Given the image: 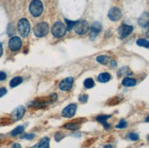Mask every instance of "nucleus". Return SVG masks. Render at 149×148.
<instances>
[{
    "label": "nucleus",
    "mask_w": 149,
    "mask_h": 148,
    "mask_svg": "<svg viewBox=\"0 0 149 148\" xmlns=\"http://www.w3.org/2000/svg\"><path fill=\"white\" fill-rule=\"evenodd\" d=\"M30 11L33 16H39L43 12V5L41 0H33L30 5Z\"/></svg>",
    "instance_id": "1"
},
{
    "label": "nucleus",
    "mask_w": 149,
    "mask_h": 148,
    "mask_svg": "<svg viewBox=\"0 0 149 148\" xmlns=\"http://www.w3.org/2000/svg\"><path fill=\"white\" fill-rule=\"evenodd\" d=\"M18 30L22 37L26 38L28 36V34L30 32V24L27 18H21L19 21Z\"/></svg>",
    "instance_id": "2"
},
{
    "label": "nucleus",
    "mask_w": 149,
    "mask_h": 148,
    "mask_svg": "<svg viewBox=\"0 0 149 148\" xmlns=\"http://www.w3.org/2000/svg\"><path fill=\"white\" fill-rule=\"evenodd\" d=\"M34 34L38 38H42L46 36L49 32V25L46 22H39L34 27Z\"/></svg>",
    "instance_id": "3"
},
{
    "label": "nucleus",
    "mask_w": 149,
    "mask_h": 148,
    "mask_svg": "<svg viewBox=\"0 0 149 148\" xmlns=\"http://www.w3.org/2000/svg\"><path fill=\"white\" fill-rule=\"evenodd\" d=\"M66 27L64 26L63 23L61 22H56V23L52 26L51 27V32H52V35L57 38H62L66 33Z\"/></svg>",
    "instance_id": "4"
},
{
    "label": "nucleus",
    "mask_w": 149,
    "mask_h": 148,
    "mask_svg": "<svg viewBox=\"0 0 149 148\" xmlns=\"http://www.w3.org/2000/svg\"><path fill=\"white\" fill-rule=\"evenodd\" d=\"M77 111V104L76 103H71L66 106L63 110H62L61 115L66 118H71L75 115Z\"/></svg>",
    "instance_id": "5"
},
{
    "label": "nucleus",
    "mask_w": 149,
    "mask_h": 148,
    "mask_svg": "<svg viewBox=\"0 0 149 148\" xmlns=\"http://www.w3.org/2000/svg\"><path fill=\"white\" fill-rule=\"evenodd\" d=\"M74 29L78 35H84L89 30V25L86 21H78V23L74 27Z\"/></svg>",
    "instance_id": "6"
},
{
    "label": "nucleus",
    "mask_w": 149,
    "mask_h": 148,
    "mask_svg": "<svg viewBox=\"0 0 149 148\" xmlns=\"http://www.w3.org/2000/svg\"><path fill=\"white\" fill-rule=\"evenodd\" d=\"M74 82V79L72 77H68L60 82L59 84V88L60 90H63V92H67V90H70L72 88V85Z\"/></svg>",
    "instance_id": "7"
},
{
    "label": "nucleus",
    "mask_w": 149,
    "mask_h": 148,
    "mask_svg": "<svg viewBox=\"0 0 149 148\" xmlns=\"http://www.w3.org/2000/svg\"><path fill=\"white\" fill-rule=\"evenodd\" d=\"M22 46V41L19 37H13L8 42V48L12 51H18Z\"/></svg>",
    "instance_id": "8"
},
{
    "label": "nucleus",
    "mask_w": 149,
    "mask_h": 148,
    "mask_svg": "<svg viewBox=\"0 0 149 148\" xmlns=\"http://www.w3.org/2000/svg\"><path fill=\"white\" fill-rule=\"evenodd\" d=\"M108 18L112 21H118L122 18V11L118 8H112L108 13Z\"/></svg>",
    "instance_id": "9"
},
{
    "label": "nucleus",
    "mask_w": 149,
    "mask_h": 148,
    "mask_svg": "<svg viewBox=\"0 0 149 148\" xmlns=\"http://www.w3.org/2000/svg\"><path fill=\"white\" fill-rule=\"evenodd\" d=\"M26 112V109L24 106H19L16 109H15L13 111V112L11 113V117L14 121H19L20 119L24 116Z\"/></svg>",
    "instance_id": "10"
},
{
    "label": "nucleus",
    "mask_w": 149,
    "mask_h": 148,
    "mask_svg": "<svg viewBox=\"0 0 149 148\" xmlns=\"http://www.w3.org/2000/svg\"><path fill=\"white\" fill-rule=\"evenodd\" d=\"M133 29H134V27L132 26H128L125 24L122 25L118 29L120 37H121V38H124L125 37H127L128 35H130V34L133 32Z\"/></svg>",
    "instance_id": "11"
},
{
    "label": "nucleus",
    "mask_w": 149,
    "mask_h": 148,
    "mask_svg": "<svg viewBox=\"0 0 149 148\" xmlns=\"http://www.w3.org/2000/svg\"><path fill=\"white\" fill-rule=\"evenodd\" d=\"M102 30V26L99 22H94L91 27V38H93L95 36H97Z\"/></svg>",
    "instance_id": "12"
},
{
    "label": "nucleus",
    "mask_w": 149,
    "mask_h": 148,
    "mask_svg": "<svg viewBox=\"0 0 149 148\" xmlns=\"http://www.w3.org/2000/svg\"><path fill=\"white\" fill-rule=\"evenodd\" d=\"M138 24L143 27H146L149 24V14L148 13L145 12L141 15V16L138 19Z\"/></svg>",
    "instance_id": "13"
},
{
    "label": "nucleus",
    "mask_w": 149,
    "mask_h": 148,
    "mask_svg": "<svg viewBox=\"0 0 149 148\" xmlns=\"http://www.w3.org/2000/svg\"><path fill=\"white\" fill-rule=\"evenodd\" d=\"M110 117H111V115H100V116L96 117V120L98 122H100L101 123L104 124V126L105 129H108V128H110V124H109L108 123H106V121Z\"/></svg>",
    "instance_id": "14"
},
{
    "label": "nucleus",
    "mask_w": 149,
    "mask_h": 148,
    "mask_svg": "<svg viewBox=\"0 0 149 148\" xmlns=\"http://www.w3.org/2000/svg\"><path fill=\"white\" fill-rule=\"evenodd\" d=\"M111 79V75L109 74L108 72H104V73H101L100 75L98 76V81L100 82H102V83H105V82H108Z\"/></svg>",
    "instance_id": "15"
},
{
    "label": "nucleus",
    "mask_w": 149,
    "mask_h": 148,
    "mask_svg": "<svg viewBox=\"0 0 149 148\" xmlns=\"http://www.w3.org/2000/svg\"><path fill=\"white\" fill-rule=\"evenodd\" d=\"M136 84V81L135 79H132V78H124L123 79V85L125 87H132V86H135Z\"/></svg>",
    "instance_id": "16"
},
{
    "label": "nucleus",
    "mask_w": 149,
    "mask_h": 148,
    "mask_svg": "<svg viewBox=\"0 0 149 148\" xmlns=\"http://www.w3.org/2000/svg\"><path fill=\"white\" fill-rule=\"evenodd\" d=\"M22 82H23V79L21 77H15L10 81L9 85H10L11 88H15L16 86H19V84H21Z\"/></svg>",
    "instance_id": "17"
},
{
    "label": "nucleus",
    "mask_w": 149,
    "mask_h": 148,
    "mask_svg": "<svg viewBox=\"0 0 149 148\" xmlns=\"http://www.w3.org/2000/svg\"><path fill=\"white\" fill-rule=\"evenodd\" d=\"M38 148H49V138L44 137L38 145Z\"/></svg>",
    "instance_id": "18"
},
{
    "label": "nucleus",
    "mask_w": 149,
    "mask_h": 148,
    "mask_svg": "<svg viewBox=\"0 0 149 148\" xmlns=\"http://www.w3.org/2000/svg\"><path fill=\"white\" fill-rule=\"evenodd\" d=\"M80 126H81V125H80V123H73V122H72V123H66V124L64 125V128H66V129H68V130H72V131H74V130L79 129Z\"/></svg>",
    "instance_id": "19"
},
{
    "label": "nucleus",
    "mask_w": 149,
    "mask_h": 148,
    "mask_svg": "<svg viewBox=\"0 0 149 148\" xmlns=\"http://www.w3.org/2000/svg\"><path fill=\"white\" fill-rule=\"evenodd\" d=\"M96 60H97V62H99V63L105 65V64L108 63L109 60H110V58H109V57H107V56H105V55H102V56L97 57Z\"/></svg>",
    "instance_id": "20"
},
{
    "label": "nucleus",
    "mask_w": 149,
    "mask_h": 148,
    "mask_svg": "<svg viewBox=\"0 0 149 148\" xmlns=\"http://www.w3.org/2000/svg\"><path fill=\"white\" fill-rule=\"evenodd\" d=\"M66 22V30L71 31L72 28L75 27V25L78 23V21H72V20H69V19H65Z\"/></svg>",
    "instance_id": "21"
},
{
    "label": "nucleus",
    "mask_w": 149,
    "mask_h": 148,
    "mask_svg": "<svg viewBox=\"0 0 149 148\" xmlns=\"http://www.w3.org/2000/svg\"><path fill=\"white\" fill-rule=\"evenodd\" d=\"M24 130H25V127L23 126V125H19V126L16 127L12 131V132H11V135H12V136H16V135H18V134H20L21 133L24 132Z\"/></svg>",
    "instance_id": "22"
},
{
    "label": "nucleus",
    "mask_w": 149,
    "mask_h": 148,
    "mask_svg": "<svg viewBox=\"0 0 149 148\" xmlns=\"http://www.w3.org/2000/svg\"><path fill=\"white\" fill-rule=\"evenodd\" d=\"M83 85H84V87L86 89H91V88H93L94 86V81H93V79L88 78V79H86L85 81H84Z\"/></svg>",
    "instance_id": "23"
},
{
    "label": "nucleus",
    "mask_w": 149,
    "mask_h": 148,
    "mask_svg": "<svg viewBox=\"0 0 149 148\" xmlns=\"http://www.w3.org/2000/svg\"><path fill=\"white\" fill-rule=\"evenodd\" d=\"M137 45L140 47H145V48H147L149 49V41L146 40V39H144V38H140L137 40Z\"/></svg>",
    "instance_id": "24"
},
{
    "label": "nucleus",
    "mask_w": 149,
    "mask_h": 148,
    "mask_svg": "<svg viewBox=\"0 0 149 148\" xmlns=\"http://www.w3.org/2000/svg\"><path fill=\"white\" fill-rule=\"evenodd\" d=\"M116 128L118 129H124V128H126L127 127V122L124 121V120H121L119 122L118 124H116Z\"/></svg>",
    "instance_id": "25"
},
{
    "label": "nucleus",
    "mask_w": 149,
    "mask_h": 148,
    "mask_svg": "<svg viewBox=\"0 0 149 148\" xmlns=\"http://www.w3.org/2000/svg\"><path fill=\"white\" fill-rule=\"evenodd\" d=\"M128 138L132 141H137L139 139V135L137 134H135V133H131L128 134Z\"/></svg>",
    "instance_id": "26"
},
{
    "label": "nucleus",
    "mask_w": 149,
    "mask_h": 148,
    "mask_svg": "<svg viewBox=\"0 0 149 148\" xmlns=\"http://www.w3.org/2000/svg\"><path fill=\"white\" fill-rule=\"evenodd\" d=\"M62 138H63V134H62L61 133H60V132L56 133V134H55V140L57 142H60Z\"/></svg>",
    "instance_id": "27"
},
{
    "label": "nucleus",
    "mask_w": 149,
    "mask_h": 148,
    "mask_svg": "<svg viewBox=\"0 0 149 148\" xmlns=\"http://www.w3.org/2000/svg\"><path fill=\"white\" fill-rule=\"evenodd\" d=\"M35 137V134H26L25 136H23V139H26V140H31Z\"/></svg>",
    "instance_id": "28"
},
{
    "label": "nucleus",
    "mask_w": 149,
    "mask_h": 148,
    "mask_svg": "<svg viewBox=\"0 0 149 148\" xmlns=\"http://www.w3.org/2000/svg\"><path fill=\"white\" fill-rule=\"evenodd\" d=\"M87 100H88V95H81L79 98V101L81 102H85L87 101Z\"/></svg>",
    "instance_id": "29"
},
{
    "label": "nucleus",
    "mask_w": 149,
    "mask_h": 148,
    "mask_svg": "<svg viewBox=\"0 0 149 148\" xmlns=\"http://www.w3.org/2000/svg\"><path fill=\"white\" fill-rule=\"evenodd\" d=\"M7 79V74L3 71H0V82H3Z\"/></svg>",
    "instance_id": "30"
},
{
    "label": "nucleus",
    "mask_w": 149,
    "mask_h": 148,
    "mask_svg": "<svg viewBox=\"0 0 149 148\" xmlns=\"http://www.w3.org/2000/svg\"><path fill=\"white\" fill-rule=\"evenodd\" d=\"M5 93H7V89H5V88H0V98H1V97H3V96L5 94Z\"/></svg>",
    "instance_id": "31"
},
{
    "label": "nucleus",
    "mask_w": 149,
    "mask_h": 148,
    "mask_svg": "<svg viewBox=\"0 0 149 148\" xmlns=\"http://www.w3.org/2000/svg\"><path fill=\"white\" fill-rule=\"evenodd\" d=\"M12 148H21V145L19 144H14L12 145Z\"/></svg>",
    "instance_id": "32"
},
{
    "label": "nucleus",
    "mask_w": 149,
    "mask_h": 148,
    "mask_svg": "<svg viewBox=\"0 0 149 148\" xmlns=\"http://www.w3.org/2000/svg\"><path fill=\"white\" fill-rule=\"evenodd\" d=\"M146 27V36L149 38V24Z\"/></svg>",
    "instance_id": "33"
},
{
    "label": "nucleus",
    "mask_w": 149,
    "mask_h": 148,
    "mask_svg": "<svg viewBox=\"0 0 149 148\" xmlns=\"http://www.w3.org/2000/svg\"><path fill=\"white\" fill-rule=\"evenodd\" d=\"M2 54H3V47H2V44L0 43V57L2 56Z\"/></svg>",
    "instance_id": "34"
},
{
    "label": "nucleus",
    "mask_w": 149,
    "mask_h": 148,
    "mask_svg": "<svg viewBox=\"0 0 149 148\" xmlns=\"http://www.w3.org/2000/svg\"><path fill=\"white\" fill-rule=\"evenodd\" d=\"M116 66V62H114V61H112V67H115Z\"/></svg>",
    "instance_id": "35"
},
{
    "label": "nucleus",
    "mask_w": 149,
    "mask_h": 148,
    "mask_svg": "<svg viewBox=\"0 0 149 148\" xmlns=\"http://www.w3.org/2000/svg\"><path fill=\"white\" fill-rule=\"evenodd\" d=\"M146 122H147V123H149V116L146 118Z\"/></svg>",
    "instance_id": "36"
},
{
    "label": "nucleus",
    "mask_w": 149,
    "mask_h": 148,
    "mask_svg": "<svg viewBox=\"0 0 149 148\" xmlns=\"http://www.w3.org/2000/svg\"><path fill=\"white\" fill-rule=\"evenodd\" d=\"M104 148H112V145H106L104 146Z\"/></svg>",
    "instance_id": "37"
},
{
    "label": "nucleus",
    "mask_w": 149,
    "mask_h": 148,
    "mask_svg": "<svg viewBox=\"0 0 149 148\" xmlns=\"http://www.w3.org/2000/svg\"><path fill=\"white\" fill-rule=\"evenodd\" d=\"M147 139H148V140H149V135H148V136H147Z\"/></svg>",
    "instance_id": "38"
}]
</instances>
